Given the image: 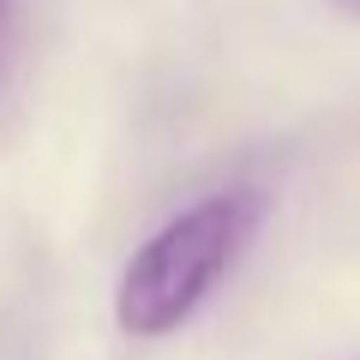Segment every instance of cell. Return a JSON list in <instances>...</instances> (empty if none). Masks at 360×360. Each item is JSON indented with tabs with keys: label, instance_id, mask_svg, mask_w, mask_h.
Returning <instances> with one entry per match:
<instances>
[{
	"label": "cell",
	"instance_id": "6da1fadb",
	"mask_svg": "<svg viewBox=\"0 0 360 360\" xmlns=\"http://www.w3.org/2000/svg\"><path fill=\"white\" fill-rule=\"evenodd\" d=\"M258 222H264V198L252 186H229L210 193L198 205H186L180 217H168L139 252L127 258L115 283V324L139 342L168 336L193 319L217 283L240 264V252L252 246Z\"/></svg>",
	"mask_w": 360,
	"mask_h": 360
},
{
	"label": "cell",
	"instance_id": "3957f363",
	"mask_svg": "<svg viewBox=\"0 0 360 360\" xmlns=\"http://www.w3.org/2000/svg\"><path fill=\"white\" fill-rule=\"evenodd\" d=\"M0 37H6V0H0Z\"/></svg>",
	"mask_w": 360,
	"mask_h": 360
},
{
	"label": "cell",
	"instance_id": "7a4b0ae2",
	"mask_svg": "<svg viewBox=\"0 0 360 360\" xmlns=\"http://www.w3.org/2000/svg\"><path fill=\"white\" fill-rule=\"evenodd\" d=\"M336 6H342V13H354V18H360V0H336Z\"/></svg>",
	"mask_w": 360,
	"mask_h": 360
}]
</instances>
